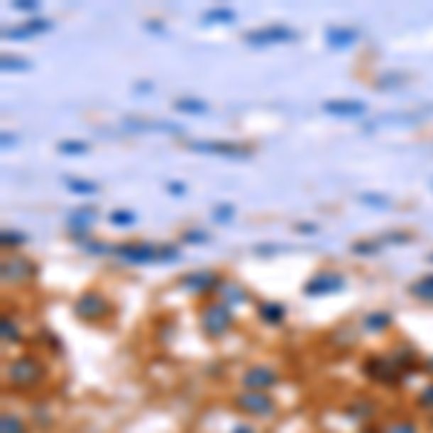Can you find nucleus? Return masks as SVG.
<instances>
[{"label": "nucleus", "mask_w": 433, "mask_h": 433, "mask_svg": "<svg viewBox=\"0 0 433 433\" xmlns=\"http://www.w3.org/2000/svg\"><path fill=\"white\" fill-rule=\"evenodd\" d=\"M43 378V364L32 356H18L6 364V381L12 387H35Z\"/></svg>", "instance_id": "nucleus-1"}, {"label": "nucleus", "mask_w": 433, "mask_h": 433, "mask_svg": "<svg viewBox=\"0 0 433 433\" xmlns=\"http://www.w3.org/2000/svg\"><path fill=\"white\" fill-rule=\"evenodd\" d=\"M231 321H234V312H231L229 303H223V300H211L208 307L202 309V315H199L202 332H205V335H211V338H220V335H226V332H229V327H231Z\"/></svg>", "instance_id": "nucleus-2"}, {"label": "nucleus", "mask_w": 433, "mask_h": 433, "mask_svg": "<svg viewBox=\"0 0 433 433\" xmlns=\"http://www.w3.org/2000/svg\"><path fill=\"white\" fill-rule=\"evenodd\" d=\"M81 321H102L110 312V300L102 292H84L75 300V309H72Z\"/></svg>", "instance_id": "nucleus-3"}, {"label": "nucleus", "mask_w": 433, "mask_h": 433, "mask_svg": "<svg viewBox=\"0 0 433 433\" xmlns=\"http://www.w3.org/2000/svg\"><path fill=\"white\" fill-rule=\"evenodd\" d=\"M237 410L248 413V416H272L275 413V399L269 393H263V390H246V393H240L234 399Z\"/></svg>", "instance_id": "nucleus-4"}, {"label": "nucleus", "mask_w": 433, "mask_h": 433, "mask_svg": "<svg viewBox=\"0 0 433 433\" xmlns=\"http://www.w3.org/2000/svg\"><path fill=\"white\" fill-rule=\"evenodd\" d=\"M297 32L283 26V23H275V26H263V29H251L246 32V43H251V47H269V43H289L295 40Z\"/></svg>", "instance_id": "nucleus-5"}, {"label": "nucleus", "mask_w": 433, "mask_h": 433, "mask_svg": "<svg viewBox=\"0 0 433 433\" xmlns=\"http://www.w3.org/2000/svg\"><path fill=\"white\" fill-rule=\"evenodd\" d=\"M113 251L127 263H159V246L150 243H121Z\"/></svg>", "instance_id": "nucleus-6"}, {"label": "nucleus", "mask_w": 433, "mask_h": 433, "mask_svg": "<svg viewBox=\"0 0 433 433\" xmlns=\"http://www.w3.org/2000/svg\"><path fill=\"white\" fill-rule=\"evenodd\" d=\"M188 148L197 150V153H208V156H229V159H248V156H251L248 148L234 145V142H211V139H205V142H191Z\"/></svg>", "instance_id": "nucleus-7"}, {"label": "nucleus", "mask_w": 433, "mask_h": 433, "mask_svg": "<svg viewBox=\"0 0 433 433\" xmlns=\"http://www.w3.org/2000/svg\"><path fill=\"white\" fill-rule=\"evenodd\" d=\"M344 289V278L338 272H318L315 278H309L303 283V295H312V297H321V295H332V292H341Z\"/></svg>", "instance_id": "nucleus-8"}, {"label": "nucleus", "mask_w": 433, "mask_h": 433, "mask_svg": "<svg viewBox=\"0 0 433 433\" xmlns=\"http://www.w3.org/2000/svg\"><path fill=\"white\" fill-rule=\"evenodd\" d=\"M220 283H223V278L217 275V272H208V269H202V272H191V275H185V278L180 280V286H182L185 292H194V295L214 292V289H220Z\"/></svg>", "instance_id": "nucleus-9"}, {"label": "nucleus", "mask_w": 433, "mask_h": 433, "mask_svg": "<svg viewBox=\"0 0 433 433\" xmlns=\"http://www.w3.org/2000/svg\"><path fill=\"white\" fill-rule=\"evenodd\" d=\"M0 275L6 283H23L35 275V263H29L26 257H6L4 266H0Z\"/></svg>", "instance_id": "nucleus-10"}, {"label": "nucleus", "mask_w": 433, "mask_h": 433, "mask_svg": "<svg viewBox=\"0 0 433 433\" xmlns=\"http://www.w3.org/2000/svg\"><path fill=\"white\" fill-rule=\"evenodd\" d=\"M50 29H53V21L32 18V21L21 23V26H15V29H4V38L6 40H26V38H35V35H47Z\"/></svg>", "instance_id": "nucleus-11"}, {"label": "nucleus", "mask_w": 433, "mask_h": 433, "mask_svg": "<svg viewBox=\"0 0 433 433\" xmlns=\"http://www.w3.org/2000/svg\"><path fill=\"white\" fill-rule=\"evenodd\" d=\"M364 373L373 378V381H384V384H393L402 373H399V367L393 364V361H390V356L387 358H370L367 364H364Z\"/></svg>", "instance_id": "nucleus-12"}, {"label": "nucleus", "mask_w": 433, "mask_h": 433, "mask_svg": "<svg viewBox=\"0 0 433 433\" xmlns=\"http://www.w3.org/2000/svg\"><path fill=\"white\" fill-rule=\"evenodd\" d=\"M275 384H278V376L269 367H251V370L243 373V387L246 390H263V393H269Z\"/></svg>", "instance_id": "nucleus-13"}, {"label": "nucleus", "mask_w": 433, "mask_h": 433, "mask_svg": "<svg viewBox=\"0 0 433 433\" xmlns=\"http://www.w3.org/2000/svg\"><path fill=\"white\" fill-rule=\"evenodd\" d=\"M324 110L332 116H341V119H353V116H364L367 104L353 102V99H332V102H324Z\"/></svg>", "instance_id": "nucleus-14"}, {"label": "nucleus", "mask_w": 433, "mask_h": 433, "mask_svg": "<svg viewBox=\"0 0 433 433\" xmlns=\"http://www.w3.org/2000/svg\"><path fill=\"white\" fill-rule=\"evenodd\" d=\"M358 38H361V29H356V26H332V29H327V43L335 47V50H346Z\"/></svg>", "instance_id": "nucleus-15"}, {"label": "nucleus", "mask_w": 433, "mask_h": 433, "mask_svg": "<svg viewBox=\"0 0 433 433\" xmlns=\"http://www.w3.org/2000/svg\"><path fill=\"white\" fill-rule=\"evenodd\" d=\"M257 315H260V321L278 327L286 318V307H283V303H278V300H266V303H260V307H257Z\"/></svg>", "instance_id": "nucleus-16"}, {"label": "nucleus", "mask_w": 433, "mask_h": 433, "mask_svg": "<svg viewBox=\"0 0 433 433\" xmlns=\"http://www.w3.org/2000/svg\"><path fill=\"white\" fill-rule=\"evenodd\" d=\"M67 223H70L72 234H75V231H87V229L96 223V211H93V208H78V211H72V214L67 217Z\"/></svg>", "instance_id": "nucleus-17"}, {"label": "nucleus", "mask_w": 433, "mask_h": 433, "mask_svg": "<svg viewBox=\"0 0 433 433\" xmlns=\"http://www.w3.org/2000/svg\"><path fill=\"white\" fill-rule=\"evenodd\" d=\"M220 300L223 303H229V307H234V303H240V300H246V289H240L237 283H231V280H223L220 283Z\"/></svg>", "instance_id": "nucleus-18"}, {"label": "nucleus", "mask_w": 433, "mask_h": 433, "mask_svg": "<svg viewBox=\"0 0 433 433\" xmlns=\"http://www.w3.org/2000/svg\"><path fill=\"white\" fill-rule=\"evenodd\" d=\"M410 295L419 300H433V275H424L410 283Z\"/></svg>", "instance_id": "nucleus-19"}, {"label": "nucleus", "mask_w": 433, "mask_h": 433, "mask_svg": "<svg viewBox=\"0 0 433 433\" xmlns=\"http://www.w3.org/2000/svg\"><path fill=\"white\" fill-rule=\"evenodd\" d=\"M234 18H237V12L229 9V6H214V9H208V12L202 15L205 23H231Z\"/></svg>", "instance_id": "nucleus-20"}, {"label": "nucleus", "mask_w": 433, "mask_h": 433, "mask_svg": "<svg viewBox=\"0 0 433 433\" xmlns=\"http://www.w3.org/2000/svg\"><path fill=\"white\" fill-rule=\"evenodd\" d=\"M390 361L399 367V373H405V367H410L416 361V350H413V346H396L393 356H390Z\"/></svg>", "instance_id": "nucleus-21"}, {"label": "nucleus", "mask_w": 433, "mask_h": 433, "mask_svg": "<svg viewBox=\"0 0 433 433\" xmlns=\"http://www.w3.org/2000/svg\"><path fill=\"white\" fill-rule=\"evenodd\" d=\"M0 433H29L26 430V422L15 413H4L0 416Z\"/></svg>", "instance_id": "nucleus-22"}, {"label": "nucleus", "mask_w": 433, "mask_h": 433, "mask_svg": "<svg viewBox=\"0 0 433 433\" xmlns=\"http://www.w3.org/2000/svg\"><path fill=\"white\" fill-rule=\"evenodd\" d=\"M130 130H165V133H182L180 124H159V121H127Z\"/></svg>", "instance_id": "nucleus-23"}, {"label": "nucleus", "mask_w": 433, "mask_h": 433, "mask_svg": "<svg viewBox=\"0 0 433 433\" xmlns=\"http://www.w3.org/2000/svg\"><path fill=\"white\" fill-rule=\"evenodd\" d=\"M390 327V315L387 312H370L367 318H364V329L367 332H381V329H387Z\"/></svg>", "instance_id": "nucleus-24"}, {"label": "nucleus", "mask_w": 433, "mask_h": 433, "mask_svg": "<svg viewBox=\"0 0 433 433\" xmlns=\"http://www.w3.org/2000/svg\"><path fill=\"white\" fill-rule=\"evenodd\" d=\"M381 433H419V427L410 419H396V422H387L381 427Z\"/></svg>", "instance_id": "nucleus-25"}, {"label": "nucleus", "mask_w": 433, "mask_h": 433, "mask_svg": "<svg viewBox=\"0 0 433 433\" xmlns=\"http://www.w3.org/2000/svg\"><path fill=\"white\" fill-rule=\"evenodd\" d=\"M0 67H4V72H26V70H32V61H26V58H9V55H4L0 58Z\"/></svg>", "instance_id": "nucleus-26"}, {"label": "nucleus", "mask_w": 433, "mask_h": 433, "mask_svg": "<svg viewBox=\"0 0 433 433\" xmlns=\"http://www.w3.org/2000/svg\"><path fill=\"white\" fill-rule=\"evenodd\" d=\"M173 110H180V113H205L208 104L199 102V99H177L173 102Z\"/></svg>", "instance_id": "nucleus-27"}, {"label": "nucleus", "mask_w": 433, "mask_h": 433, "mask_svg": "<svg viewBox=\"0 0 433 433\" xmlns=\"http://www.w3.org/2000/svg\"><path fill=\"white\" fill-rule=\"evenodd\" d=\"M67 188H70L72 194H84V197H93V194L99 191V185L90 182V180H67Z\"/></svg>", "instance_id": "nucleus-28"}, {"label": "nucleus", "mask_w": 433, "mask_h": 433, "mask_svg": "<svg viewBox=\"0 0 433 433\" xmlns=\"http://www.w3.org/2000/svg\"><path fill=\"white\" fill-rule=\"evenodd\" d=\"M58 153H64V156H81V153H87V145L78 142V139H64V142H58Z\"/></svg>", "instance_id": "nucleus-29"}, {"label": "nucleus", "mask_w": 433, "mask_h": 433, "mask_svg": "<svg viewBox=\"0 0 433 433\" xmlns=\"http://www.w3.org/2000/svg\"><path fill=\"white\" fill-rule=\"evenodd\" d=\"M107 220H110L113 226H133V223H136V214H133V211H113Z\"/></svg>", "instance_id": "nucleus-30"}, {"label": "nucleus", "mask_w": 433, "mask_h": 433, "mask_svg": "<svg viewBox=\"0 0 433 433\" xmlns=\"http://www.w3.org/2000/svg\"><path fill=\"white\" fill-rule=\"evenodd\" d=\"M373 410H376V407H373V402H361V405L346 407V416H358V419L364 422L367 416H373ZM358 419H356V422H358Z\"/></svg>", "instance_id": "nucleus-31"}, {"label": "nucleus", "mask_w": 433, "mask_h": 433, "mask_svg": "<svg viewBox=\"0 0 433 433\" xmlns=\"http://www.w3.org/2000/svg\"><path fill=\"white\" fill-rule=\"evenodd\" d=\"M0 327H4V341L9 344H18L21 341V332H18V327H15V321L12 318H4V321H0Z\"/></svg>", "instance_id": "nucleus-32"}, {"label": "nucleus", "mask_w": 433, "mask_h": 433, "mask_svg": "<svg viewBox=\"0 0 433 433\" xmlns=\"http://www.w3.org/2000/svg\"><path fill=\"white\" fill-rule=\"evenodd\" d=\"M0 243H4V246H23L26 243V234L12 231V229H4V234H0Z\"/></svg>", "instance_id": "nucleus-33"}, {"label": "nucleus", "mask_w": 433, "mask_h": 433, "mask_svg": "<svg viewBox=\"0 0 433 433\" xmlns=\"http://www.w3.org/2000/svg\"><path fill=\"white\" fill-rule=\"evenodd\" d=\"M231 217H234V205H217L214 208V220L217 223H229Z\"/></svg>", "instance_id": "nucleus-34"}, {"label": "nucleus", "mask_w": 433, "mask_h": 433, "mask_svg": "<svg viewBox=\"0 0 433 433\" xmlns=\"http://www.w3.org/2000/svg\"><path fill=\"white\" fill-rule=\"evenodd\" d=\"M407 81V75L405 72H393V75H384V78H378L376 81V87H396V84H405Z\"/></svg>", "instance_id": "nucleus-35"}, {"label": "nucleus", "mask_w": 433, "mask_h": 433, "mask_svg": "<svg viewBox=\"0 0 433 433\" xmlns=\"http://www.w3.org/2000/svg\"><path fill=\"white\" fill-rule=\"evenodd\" d=\"M358 202H364V205H387L390 199L381 197V194H358Z\"/></svg>", "instance_id": "nucleus-36"}, {"label": "nucleus", "mask_w": 433, "mask_h": 433, "mask_svg": "<svg viewBox=\"0 0 433 433\" xmlns=\"http://www.w3.org/2000/svg\"><path fill=\"white\" fill-rule=\"evenodd\" d=\"M419 405H422L424 410H433V384H427V387L422 390V396H419Z\"/></svg>", "instance_id": "nucleus-37"}, {"label": "nucleus", "mask_w": 433, "mask_h": 433, "mask_svg": "<svg viewBox=\"0 0 433 433\" xmlns=\"http://www.w3.org/2000/svg\"><path fill=\"white\" fill-rule=\"evenodd\" d=\"M185 243H208V234L205 231H197V229H191V231H185V237H182Z\"/></svg>", "instance_id": "nucleus-38"}, {"label": "nucleus", "mask_w": 433, "mask_h": 433, "mask_svg": "<svg viewBox=\"0 0 433 433\" xmlns=\"http://www.w3.org/2000/svg\"><path fill=\"white\" fill-rule=\"evenodd\" d=\"M378 246H381V240L378 243H353V251L356 254H373Z\"/></svg>", "instance_id": "nucleus-39"}, {"label": "nucleus", "mask_w": 433, "mask_h": 433, "mask_svg": "<svg viewBox=\"0 0 433 433\" xmlns=\"http://www.w3.org/2000/svg\"><path fill=\"white\" fill-rule=\"evenodd\" d=\"M254 251L257 254H278V251H286V246H275V243H263V246H254Z\"/></svg>", "instance_id": "nucleus-40"}, {"label": "nucleus", "mask_w": 433, "mask_h": 433, "mask_svg": "<svg viewBox=\"0 0 433 433\" xmlns=\"http://www.w3.org/2000/svg\"><path fill=\"white\" fill-rule=\"evenodd\" d=\"M384 243H410V234H405V231H390L384 237Z\"/></svg>", "instance_id": "nucleus-41"}, {"label": "nucleus", "mask_w": 433, "mask_h": 433, "mask_svg": "<svg viewBox=\"0 0 433 433\" xmlns=\"http://www.w3.org/2000/svg\"><path fill=\"white\" fill-rule=\"evenodd\" d=\"M15 9L18 12H38V4H35V0H18Z\"/></svg>", "instance_id": "nucleus-42"}, {"label": "nucleus", "mask_w": 433, "mask_h": 433, "mask_svg": "<svg viewBox=\"0 0 433 433\" xmlns=\"http://www.w3.org/2000/svg\"><path fill=\"white\" fill-rule=\"evenodd\" d=\"M295 231H303V234H315L318 229H315L312 223H297V226H295Z\"/></svg>", "instance_id": "nucleus-43"}, {"label": "nucleus", "mask_w": 433, "mask_h": 433, "mask_svg": "<svg viewBox=\"0 0 433 433\" xmlns=\"http://www.w3.org/2000/svg\"><path fill=\"white\" fill-rule=\"evenodd\" d=\"M168 191H170V194H177V197H182V194H185V185H182V182H170Z\"/></svg>", "instance_id": "nucleus-44"}, {"label": "nucleus", "mask_w": 433, "mask_h": 433, "mask_svg": "<svg viewBox=\"0 0 433 433\" xmlns=\"http://www.w3.org/2000/svg\"><path fill=\"white\" fill-rule=\"evenodd\" d=\"M9 145H15V136H9V133H4V148H9Z\"/></svg>", "instance_id": "nucleus-45"}, {"label": "nucleus", "mask_w": 433, "mask_h": 433, "mask_svg": "<svg viewBox=\"0 0 433 433\" xmlns=\"http://www.w3.org/2000/svg\"><path fill=\"white\" fill-rule=\"evenodd\" d=\"M424 370H427V373H433V356H430V358L424 361Z\"/></svg>", "instance_id": "nucleus-46"}, {"label": "nucleus", "mask_w": 433, "mask_h": 433, "mask_svg": "<svg viewBox=\"0 0 433 433\" xmlns=\"http://www.w3.org/2000/svg\"><path fill=\"white\" fill-rule=\"evenodd\" d=\"M234 433H251V427H234Z\"/></svg>", "instance_id": "nucleus-47"}, {"label": "nucleus", "mask_w": 433, "mask_h": 433, "mask_svg": "<svg viewBox=\"0 0 433 433\" xmlns=\"http://www.w3.org/2000/svg\"><path fill=\"white\" fill-rule=\"evenodd\" d=\"M361 433H381V430H376V427H364Z\"/></svg>", "instance_id": "nucleus-48"}, {"label": "nucleus", "mask_w": 433, "mask_h": 433, "mask_svg": "<svg viewBox=\"0 0 433 433\" xmlns=\"http://www.w3.org/2000/svg\"><path fill=\"white\" fill-rule=\"evenodd\" d=\"M427 260H430V263H433V254H430V257H427Z\"/></svg>", "instance_id": "nucleus-49"}]
</instances>
